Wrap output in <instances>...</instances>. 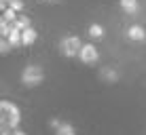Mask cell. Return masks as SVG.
Returning <instances> with one entry per match:
<instances>
[{
    "mask_svg": "<svg viewBox=\"0 0 146 135\" xmlns=\"http://www.w3.org/2000/svg\"><path fill=\"white\" fill-rule=\"evenodd\" d=\"M0 135H9V131H7V124H2V131H0Z\"/></svg>",
    "mask_w": 146,
    "mask_h": 135,
    "instance_id": "ac0fdd59",
    "label": "cell"
},
{
    "mask_svg": "<svg viewBox=\"0 0 146 135\" xmlns=\"http://www.w3.org/2000/svg\"><path fill=\"white\" fill-rule=\"evenodd\" d=\"M98 57H100V53H98V49H95L93 44H83V49H80V53H78V59L83 63H95Z\"/></svg>",
    "mask_w": 146,
    "mask_h": 135,
    "instance_id": "277c9868",
    "label": "cell"
},
{
    "mask_svg": "<svg viewBox=\"0 0 146 135\" xmlns=\"http://www.w3.org/2000/svg\"><path fill=\"white\" fill-rule=\"evenodd\" d=\"M121 9L127 15H138L140 13V2L138 0H121Z\"/></svg>",
    "mask_w": 146,
    "mask_h": 135,
    "instance_id": "8992f818",
    "label": "cell"
},
{
    "mask_svg": "<svg viewBox=\"0 0 146 135\" xmlns=\"http://www.w3.org/2000/svg\"><path fill=\"white\" fill-rule=\"evenodd\" d=\"M49 124H51L53 129H59V127H62V122H59L57 118H51V121H49Z\"/></svg>",
    "mask_w": 146,
    "mask_h": 135,
    "instance_id": "2e32d148",
    "label": "cell"
},
{
    "mask_svg": "<svg viewBox=\"0 0 146 135\" xmlns=\"http://www.w3.org/2000/svg\"><path fill=\"white\" fill-rule=\"evenodd\" d=\"M9 7L13 9V11H23V9H26V2H23V0H11V2H9Z\"/></svg>",
    "mask_w": 146,
    "mask_h": 135,
    "instance_id": "4fadbf2b",
    "label": "cell"
},
{
    "mask_svg": "<svg viewBox=\"0 0 146 135\" xmlns=\"http://www.w3.org/2000/svg\"><path fill=\"white\" fill-rule=\"evenodd\" d=\"M102 76L106 78V80H112V82H114V80L119 78V74L114 72V70H104V72H102Z\"/></svg>",
    "mask_w": 146,
    "mask_h": 135,
    "instance_id": "9a60e30c",
    "label": "cell"
},
{
    "mask_svg": "<svg viewBox=\"0 0 146 135\" xmlns=\"http://www.w3.org/2000/svg\"><path fill=\"white\" fill-rule=\"evenodd\" d=\"M0 34H2V38H9V34H11V26L4 19H0Z\"/></svg>",
    "mask_w": 146,
    "mask_h": 135,
    "instance_id": "7c38bea8",
    "label": "cell"
},
{
    "mask_svg": "<svg viewBox=\"0 0 146 135\" xmlns=\"http://www.w3.org/2000/svg\"><path fill=\"white\" fill-rule=\"evenodd\" d=\"M55 135H76V131L70 122H62V127L55 129Z\"/></svg>",
    "mask_w": 146,
    "mask_h": 135,
    "instance_id": "9c48e42d",
    "label": "cell"
},
{
    "mask_svg": "<svg viewBox=\"0 0 146 135\" xmlns=\"http://www.w3.org/2000/svg\"><path fill=\"white\" fill-rule=\"evenodd\" d=\"M11 135H26V131H21V129H15Z\"/></svg>",
    "mask_w": 146,
    "mask_h": 135,
    "instance_id": "e0dca14e",
    "label": "cell"
},
{
    "mask_svg": "<svg viewBox=\"0 0 146 135\" xmlns=\"http://www.w3.org/2000/svg\"><path fill=\"white\" fill-rule=\"evenodd\" d=\"M15 26H17L19 30H26V28H32L30 26V19L26 17V15H19V19L15 21Z\"/></svg>",
    "mask_w": 146,
    "mask_h": 135,
    "instance_id": "8fae6325",
    "label": "cell"
},
{
    "mask_svg": "<svg viewBox=\"0 0 146 135\" xmlns=\"http://www.w3.org/2000/svg\"><path fill=\"white\" fill-rule=\"evenodd\" d=\"M0 110H2V124H7L9 129H19V122H21V112H19V108L15 106V103L7 101V99H2L0 101Z\"/></svg>",
    "mask_w": 146,
    "mask_h": 135,
    "instance_id": "6da1fadb",
    "label": "cell"
},
{
    "mask_svg": "<svg viewBox=\"0 0 146 135\" xmlns=\"http://www.w3.org/2000/svg\"><path fill=\"white\" fill-rule=\"evenodd\" d=\"M89 36L95 38V40H100V38L104 36V28L100 26V23H91V26H89Z\"/></svg>",
    "mask_w": 146,
    "mask_h": 135,
    "instance_id": "ba28073f",
    "label": "cell"
},
{
    "mask_svg": "<svg viewBox=\"0 0 146 135\" xmlns=\"http://www.w3.org/2000/svg\"><path fill=\"white\" fill-rule=\"evenodd\" d=\"M42 80H44V72H42L40 66H36V63L28 66L21 72V82L26 84V87H36V84H40Z\"/></svg>",
    "mask_w": 146,
    "mask_h": 135,
    "instance_id": "7a4b0ae2",
    "label": "cell"
},
{
    "mask_svg": "<svg viewBox=\"0 0 146 135\" xmlns=\"http://www.w3.org/2000/svg\"><path fill=\"white\" fill-rule=\"evenodd\" d=\"M11 47H13V44L9 42V38H2V42H0V53H2V55H7L9 51H11Z\"/></svg>",
    "mask_w": 146,
    "mask_h": 135,
    "instance_id": "5bb4252c",
    "label": "cell"
},
{
    "mask_svg": "<svg viewBox=\"0 0 146 135\" xmlns=\"http://www.w3.org/2000/svg\"><path fill=\"white\" fill-rule=\"evenodd\" d=\"M59 49H62L64 57H76L83 49V42H80L78 36H64L62 42H59Z\"/></svg>",
    "mask_w": 146,
    "mask_h": 135,
    "instance_id": "3957f363",
    "label": "cell"
},
{
    "mask_svg": "<svg viewBox=\"0 0 146 135\" xmlns=\"http://www.w3.org/2000/svg\"><path fill=\"white\" fill-rule=\"evenodd\" d=\"M38 38V32L34 28H26L23 30V47H30V44H34Z\"/></svg>",
    "mask_w": 146,
    "mask_h": 135,
    "instance_id": "52a82bcc",
    "label": "cell"
},
{
    "mask_svg": "<svg viewBox=\"0 0 146 135\" xmlns=\"http://www.w3.org/2000/svg\"><path fill=\"white\" fill-rule=\"evenodd\" d=\"M2 19H4V21H9V23H15V21L19 19V15H17V11H13V9L9 7L7 11L2 13Z\"/></svg>",
    "mask_w": 146,
    "mask_h": 135,
    "instance_id": "30bf717a",
    "label": "cell"
},
{
    "mask_svg": "<svg viewBox=\"0 0 146 135\" xmlns=\"http://www.w3.org/2000/svg\"><path fill=\"white\" fill-rule=\"evenodd\" d=\"M127 38L129 40H133V42H142L144 38H146V32H144V28L142 26H129L127 28Z\"/></svg>",
    "mask_w": 146,
    "mask_h": 135,
    "instance_id": "5b68a950",
    "label": "cell"
}]
</instances>
